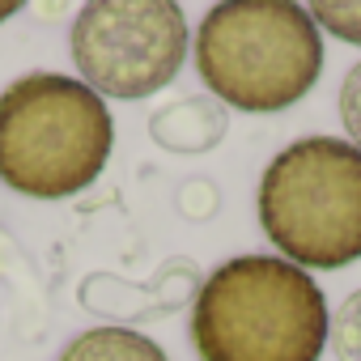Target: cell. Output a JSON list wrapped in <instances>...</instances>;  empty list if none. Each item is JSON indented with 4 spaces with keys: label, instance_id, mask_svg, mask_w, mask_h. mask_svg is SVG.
<instances>
[{
    "label": "cell",
    "instance_id": "cell-7",
    "mask_svg": "<svg viewBox=\"0 0 361 361\" xmlns=\"http://www.w3.org/2000/svg\"><path fill=\"white\" fill-rule=\"evenodd\" d=\"M149 132L170 153H209L226 136V111L209 98H178L149 119Z\"/></svg>",
    "mask_w": 361,
    "mask_h": 361
},
{
    "label": "cell",
    "instance_id": "cell-3",
    "mask_svg": "<svg viewBox=\"0 0 361 361\" xmlns=\"http://www.w3.org/2000/svg\"><path fill=\"white\" fill-rule=\"evenodd\" d=\"M196 73L226 106L268 115L302 102L323 73V39L293 0H226L196 30Z\"/></svg>",
    "mask_w": 361,
    "mask_h": 361
},
{
    "label": "cell",
    "instance_id": "cell-1",
    "mask_svg": "<svg viewBox=\"0 0 361 361\" xmlns=\"http://www.w3.org/2000/svg\"><path fill=\"white\" fill-rule=\"evenodd\" d=\"M327 327L314 276L272 255L226 259L192 302L200 361H319Z\"/></svg>",
    "mask_w": 361,
    "mask_h": 361
},
{
    "label": "cell",
    "instance_id": "cell-8",
    "mask_svg": "<svg viewBox=\"0 0 361 361\" xmlns=\"http://www.w3.org/2000/svg\"><path fill=\"white\" fill-rule=\"evenodd\" d=\"M56 361H170L166 348L149 336H140L136 327H90L77 340L64 344V353Z\"/></svg>",
    "mask_w": 361,
    "mask_h": 361
},
{
    "label": "cell",
    "instance_id": "cell-12",
    "mask_svg": "<svg viewBox=\"0 0 361 361\" xmlns=\"http://www.w3.org/2000/svg\"><path fill=\"white\" fill-rule=\"evenodd\" d=\"M18 13V5H13V0H5V5H0V22H9Z\"/></svg>",
    "mask_w": 361,
    "mask_h": 361
},
{
    "label": "cell",
    "instance_id": "cell-11",
    "mask_svg": "<svg viewBox=\"0 0 361 361\" xmlns=\"http://www.w3.org/2000/svg\"><path fill=\"white\" fill-rule=\"evenodd\" d=\"M336 106H340V123H344V132H348V145L361 149V60L344 73Z\"/></svg>",
    "mask_w": 361,
    "mask_h": 361
},
{
    "label": "cell",
    "instance_id": "cell-10",
    "mask_svg": "<svg viewBox=\"0 0 361 361\" xmlns=\"http://www.w3.org/2000/svg\"><path fill=\"white\" fill-rule=\"evenodd\" d=\"M310 18L331 39L361 47V0H357V5H353V0H340V5H336V0H319V5H310Z\"/></svg>",
    "mask_w": 361,
    "mask_h": 361
},
{
    "label": "cell",
    "instance_id": "cell-6",
    "mask_svg": "<svg viewBox=\"0 0 361 361\" xmlns=\"http://www.w3.org/2000/svg\"><path fill=\"white\" fill-rule=\"evenodd\" d=\"M200 285L204 276L188 259L161 264L149 276V285H132V281L94 272L81 281V306L90 314H106V319H119V327H128V323H145V319H157V314H170L178 306L196 302Z\"/></svg>",
    "mask_w": 361,
    "mask_h": 361
},
{
    "label": "cell",
    "instance_id": "cell-4",
    "mask_svg": "<svg viewBox=\"0 0 361 361\" xmlns=\"http://www.w3.org/2000/svg\"><path fill=\"white\" fill-rule=\"evenodd\" d=\"M259 226L302 272L361 259V149L340 136H302L259 178Z\"/></svg>",
    "mask_w": 361,
    "mask_h": 361
},
{
    "label": "cell",
    "instance_id": "cell-2",
    "mask_svg": "<svg viewBox=\"0 0 361 361\" xmlns=\"http://www.w3.org/2000/svg\"><path fill=\"white\" fill-rule=\"evenodd\" d=\"M106 98L64 73H26L0 90V183L30 200H68L106 170Z\"/></svg>",
    "mask_w": 361,
    "mask_h": 361
},
{
    "label": "cell",
    "instance_id": "cell-9",
    "mask_svg": "<svg viewBox=\"0 0 361 361\" xmlns=\"http://www.w3.org/2000/svg\"><path fill=\"white\" fill-rule=\"evenodd\" d=\"M327 344H331L336 361H361V289H353L340 302V310L331 314Z\"/></svg>",
    "mask_w": 361,
    "mask_h": 361
},
{
    "label": "cell",
    "instance_id": "cell-5",
    "mask_svg": "<svg viewBox=\"0 0 361 361\" xmlns=\"http://www.w3.org/2000/svg\"><path fill=\"white\" fill-rule=\"evenodd\" d=\"M73 64L98 98H149L188 60V22L170 0H94L73 22Z\"/></svg>",
    "mask_w": 361,
    "mask_h": 361
}]
</instances>
